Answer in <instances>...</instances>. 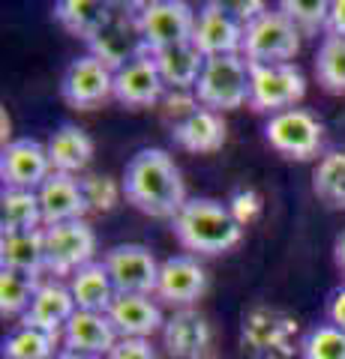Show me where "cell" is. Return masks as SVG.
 Listing matches in <instances>:
<instances>
[{
	"label": "cell",
	"instance_id": "cell-1",
	"mask_svg": "<svg viewBox=\"0 0 345 359\" xmlns=\"http://www.w3.org/2000/svg\"><path fill=\"white\" fill-rule=\"evenodd\" d=\"M124 198L144 216L153 219H171L186 204V186L181 177V168L165 150L144 147L126 162L124 171Z\"/></svg>",
	"mask_w": 345,
	"mask_h": 359
},
{
	"label": "cell",
	"instance_id": "cell-2",
	"mask_svg": "<svg viewBox=\"0 0 345 359\" xmlns=\"http://www.w3.org/2000/svg\"><path fill=\"white\" fill-rule=\"evenodd\" d=\"M171 231L186 255H226L243 240V224L231 207L214 198H189L174 216Z\"/></svg>",
	"mask_w": 345,
	"mask_h": 359
},
{
	"label": "cell",
	"instance_id": "cell-3",
	"mask_svg": "<svg viewBox=\"0 0 345 359\" xmlns=\"http://www.w3.org/2000/svg\"><path fill=\"white\" fill-rule=\"evenodd\" d=\"M202 108L210 111H235L249 102V60L243 54L207 57L193 90Z\"/></svg>",
	"mask_w": 345,
	"mask_h": 359
},
{
	"label": "cell",
	"instance_id": "cell-4",
	"mask_svg": "<svg viewBox=\"0 0 345 359\" xmlns=\"http://www.w3.org/2000/svg\"><path fill=\"white\" fill-rule=\"evenodd\" d=\"M136 30L141 36L144 54L193 42L195 9L189 4H183V0H150V4L138 6Z\"/></svg>",
	"mask_w": 345,
	"mask_h": 359
},
{
	"label": "cell",
	"instance_id": "cell-5",
	"mask_svg": "<svg viewBox=\"0 0 345 359\" xmlns=\"http://www.w3.org/2000/svg\"><path fill=\"white\" fill-rule=\"evenodd\" d=\"M300 51V30L280 9H264L243 27L240 54L249 63H292Z\"/></svg>",
	"mask_w": 345,
	"mask_h": 359
},
{
	"label": "cell",
	"instance_id": "cell-6",
	"mask_svg": "<svg viewBox=\"0 0 345 359\" xmlns=\"http://www.w3.org/2000/svg\"><path fill=\"white\" fill-rule=\"evenodd\" d=\"M306 96V75L297 63H249V105L255 111L294 108Z\"/></svg>",
	"mask_w": 345,
	"mask_h": 359
},
{
	"label": "cell",
	"instance_id": "cell-7",
	"mask_svg": "<svg viewBox=\"0 0 345 359\" xmlns=\"http://www.w3.org/2000/svg\"><path fill=\"white\" fill-rule=\"evenodd\" d=\"M321 135H325V126L318 123V117L306 108H288L280 111V114H271L264 126V138L267 144L288 156V159H313L321 147Z\"/></svg>",
	"mask_w": 345,
	"mask_h": 359
},
{
	"label": "cell",
	"instance_id": "cell-8",
	"mask_svg": "<svg viewBox=\"0 0 345 359\" xmlns=\"http://www.w3.org/2000/svg\"><path fill=\"white\" fill-rule=\"evenodd\" d=\"M103 264L108 269L111 282H115L117 294H157L160 285V261L153 252L141 243H120L111 245L103 255Z\"/></svg>",
	"mask_w": 345,
	"mask_h": 359
},
{
	"label": "cell",
	"instance_id": "cell-9",
	"mask_svg": "<svg viewBox=\"0 0 345 359\" xmlns=\"http://www.w3.org/2000/svg\"><path fill=\"white\" fill-rule=\"evenodd\" d=\"M46 231V269L51 276H72L82 266L93 264L96 233L84 219L51 224Z\"/></svg>",
	"mask_w": 345,
	"mask_h": 359
},
{
	"label": "cell",
	"instance_id": "cell-10",
	"mask_svg": "<svg viewBox=\"0 0 345 359\" xmlns=\"http://www.w3.org/2000/svg\"><path fill=\"white\" fill-rule=\"evenodd\" d=\"M60 96L70 108L91 111L115 96V72L93 54H82L66 66L60 78Z\"/></svg>",
	"mask_w": 345,
	"mask_h": 359
},
{
	"label": "cell",
	"instance_id": "cell-11",
	"mask_svg": "<svg viewBox=\"0 0 345 359\" xmlns=\"http://www.w3.org/2000/svg\"><path fill=\"white\" fill-rule=\"evenodd\" d=\"M193 45L204 57H226L243 48V21L231 13L228 4H204L195 13Z\"/></svg>",
	"mask_w": 345,
	"mask_h": 359
},
{
	"label": "cell",
	"instance_id": "cell-12",
	"mask_svg": "<svg viewBox=\"0 0 345 359\" xmlns=\"http://www.w3.org/2000/svg\"><path fill=\"white\" fill-rule=\"evenodd\" d=\"M0 177H4V189H27V192H37L51 177L48 147L37 138L9 141L4 153H0Z\"/></svg>",
	"mask_w": 345,
	"mask_h": 359
},
{
	"label": "cell",
	"instance_id": "cell-13",
	"mask_svg": "<svg viewBox=\"0 0 345 359\" xmlns=\"http://www.w3.org/2000/svg\"><path fill=\"white\" fill-rule=\"evenodd\" d=\"M207 290V273L198 264L195 255H171L165 257L160 266V285H157V297L169 306L186 309L198 302Z\"/></svg>",
	"mask_w": 345,
	"mask_h": 359
},
{
	"label": "cell",
	"instance_id": "cell-14",
	"mask_svg": "<svg viewBox=\"0 0 345 359\" xmlns=\"http://www.w3.org/2000/svg\"><path fill=\"white\" fill-rule=\"evenodd\" d=\"M165 96V81L150 54L129 60L115 72V99L126 108H150Z\"/></svg>",
	"mask_w": 345,
	"mask_h": 359
},
{
	"label": "cell",
	"instance_id": "cell-15",
	"mask_svg": "<svg viewBox=\"0 0 345 359\" xmlns=\"http://www.w3.org/2000/svg\"><path fill=\"white\" fill-rule=\"evenodd\" d=\"M39 207H42V224H63V222H79L84 219V212L91 210L82 189V180L72 174H58L51 171V177L37 189Z\"/></svg>",
	"mask_w": 345,
	"mask_h": 359
},
{
	"label": "cell",
	"instance_id": "cell-16",
	"mask_svg": "<svg viewBox=\"0 0 345 359\" xmlns=\"http://www.w3.org/2000/svg\"><path fill=\"white\" fill-rule=\"evenodd\" d=\"M63 351L72 353H87V356H108L115 351V344L120 341V335L115 330V323L108 320V314L103 311H75L70 323L63 327Z\"/></svg>",
	"mask_w": 345,
	"mask_h": 359
},
{
	"label": "cell",
	"instance_id": "cell-17",
	"mask_svg": "<svg viewBox=\"0 0 345 359\" xmlns=\"http://www.w3.org/2000/svg\"><path fill=\"white\" fill-rule=\"evenodd\" d=\"M75 311H79V306H75V299L70 294V285H60L51 278V282H39L37 297H33L30 309L25 311V318L18 320V327H30V330L58 335V332H63V327L70 323Z\"/></svg>",
	"mask_w": 345,
	"mask_h": 359
},
{
	"label": "cell",
	"instance_id": "cell-18",
	"mask_svg": "<svg viewBox=\"0 0 345 359\" xmlns=\"http://www.w3.org/2000/svg\"><path fill=\"white\" fill-rule=\"evenodd\" d=\"M120 339H150L162 330V309L144 294H117L105 311Z\"/></svg>",
	"mask_w": 345,
	"mask_h": 359
},
{
	"label": "cell",
	"instance_id": "cell-19",
	"mask_svg": "<svg viewBox=\"0 0 345 359\" xmlns=\"http://www.w3.org/2000/svg\"><path fill=\"white\" fill-rule=\"evenodd\" d=\"M226 120L210 108H195L171 126V138L186 153H216L226 144Z\"/></svg>",
	"mask_w": 345,
	"mask_h": 359
},
{
	"label": "cell",
	"instance_id": "cell-20",
	"mask_svg": "<svg viewBox=\"0 0 345 359\" xmlns=\"http://www.w3.org/2000/svg\"><path fill=\"white\" fill-rule=\"evenodd\" d=\"M54 21L70 36L91 45L115 21V13L108 4H96V0H60V4H54Z\"/></svg>",
	"mask_w": 345,
	"mask_h": 359
},
{
	"label": "cell",
	"instance_id": "cell-21",
	"mask_svg": "<svg viewBox=\"0 0 345 359\" xmlns=\"http://www.w3.org/2000/svg\"><path fill=\"white\" fill-rule=\"evenodd\" d=\"M0 266L39 278L46 269V231H25L0 237Z\"/></svg>",
	"mask_w": 345,
	"mask_h": 359
},
{
	"label": "cell",
	"instance_id": "cell-22",
	"mask_svg": "<svg viewBox=\"0 0 345 359\" xmlns=\"http://www.w3.org/2000/svg\"><path fill=\"white\" fill-rule=\"evenodd\" d=\"M48 147V159H51V171L58 174H79L84 171L93 159V141L84 129L72 126V123H63L51 132V138L46 141Z\"/></svg>",
	"mask_w": 345,
	"mask_h": 359
},
{
	"label": "cell",
	"instance_id": "cell-23",
	"mask_svg": "<svg viewBox=\"0 0 345 359\" xmlns=\"http://www.w3.org/2000/svg\"><path fill=\"white\" fill-rule=\"evenodd\" d=\"M148 54H150V60L157 63L165 87H174V90H195L198 75H202L204 60H207L193 42L171 45V48H160V51H148Z\"/></svg>",
	"mask_w": 345,
	"mask_h": 359
},
{
	"label": "cell",
	"instance_id": "cell-24",
	"mask_svg": "<svg viewBox=\"0 0 345 359\" xmlns=\"http://www.w3.org/2000/svg\"><path fill=\"white\" fill-rule=\"evenodd\" d=\"M70 294L82 311H103L105 314L111 309V302H115L117 290H115V282H111L105 264L93 261L70 276Z\"/></svg>",
	"mask_w": 345,
	"mask_h": 359
},
{
	"label": "cell",
	"instance_id": "cell-25",
	"mask_svg": "<svg viewBox=\"0 0 345 359\" xmlns=\"http://www.w3.org/2000/svg\"><path fill=\"white\" fill-rule=\"evenodd\" d=\"M39 228H46L39 195L27 192V189H4V195H0V237Z\"/></svg>",
	"mask_w": 345,
	"mask_h": 359
},
{
	"label": "cell",
	"instance_id": "cell-26",
	"mask_svg": "<svg viewBox=\"0 0 345 359\" xmlns=\"http://www.w3.org/2000/svg\"><path fill=\"white\" fill-rule=\"evenodd\" d=\"M315 195L333 210H345V150H327L313 171Z\"/></svg>",
	"mask_w": 345,
	"mask_h": 359
},
{
	"label": "cell",
	"instance_id": "cell-27",
	"mask_svg": "<svg viewBox=\"0 0 345 359\" xmlns=\"http://www.w3.org/2000/svg\"><path fill=\"white\" fill-rule=\"evenodd\" d=\"M315 78L333 96H345V36L321 39L315 54Z\"/></svg>",
	"mask_w": 345,
	"mask_h": 359
},
{
	"label": "cell",
	"instance_id": "cell-28",
	"mask_svg": "<svg viewBox=\"0 0 345 359\" xmlns=\"http://www.w3.org/2000/svg\"><path fill=\"white\" fill-rule=\"evenodd\" d=\"M54 347H58V335L30 327H15L4 339V359H58Z\"/></svg>",
	"mask_w": 345,
	"mask_h": 359
},
{
	"label": "cell",
	"instance_id": "cell-29",
	"mask_svg": "<svg viewBox=\"0 0 345 359\" xmlns=\"http://www.w3.org/2000/svg\"><path fill=\"white\" fill-rule=\"evenodd\" d=\"M39 290V278L13 273V269H0V314L4 318H25L33 297Z\"/></svg>",
	"mask_w": 345,
	"mask_h": 359
},
{
	"label": "cell",
	"instance_id": "cell-30",
	"mask_svg": "<svg viewBox=\"0 0 345 359\" xmlns=\"http://www.w3.org/2000/svg\"><path fill=\"white\" fill-rule=\"evenodd\" d=\"M165 341H169V351L174 356H193L207 344V327H204L202 318H195V314H189V311H181L169 320Z\"/></svg>",
	"mask_w": 345,
	"mask_h": 359
},
{
	"label": "cell",
	"instance_id": "cell-31",
	"mask_svg": "<svg viewBox=\"0 0 345 359\" xmlns=\"http://www.w3.org/2000/svg\"><path fill=\"white\" fill-rule=\"evenodd\" d=\"M276 9L300 30V36H315L318 30H327V18H330L327 0H282Z\"/></svg>",
	"mask_w": 345,
	"mask_h": 359
},
{
	"label": "cell",
	"instance_id": "cell-32",
	"mask_svg": "<svg viewBox=\"0 0 345 359\" xmlns=\"http://www.w3.org/2000/svg\"><path fill=\"white\" fill-rule=\"evenodd\" d=\"M300 356L304 359H345V332L333 323H318L306 330L300 339Z\"/></svg>",
	"mask_w": 345,
	"mask_h": 359
},
{
	"label": "cell",
	"instance_id": "cell-33",
	"mask_svg": "<svg viewBox=\"0 0 345 359\" xmlns=\"http://www.w3.org/2000/svg\"><path fill=\"white\" fill-rule=\"evenodd\" d=\"M82 189L87 198V207L96 212H111L117 207V201L124 198V186L111 177H99V174H87L82 177Z\"/></svg>",
	"mask_w": 345,
	"mask_h": 359
},
{
	"label": "cell",
	"instance_id": "cell-34",
	"mask_svg": "<svg viewBox=\"0 0 345 359\" xmlns=\"http://www.w3.org/2000/svg\"><path fill=\"white\" fill-rule=\"evenodd\" d=\"M105 359H162L150 339H120Z\"/></svg>",
	"mask_w": 345,
	"mask_h": 359
},
{
	"label": "cell",
	"instance_id": "cell-35",
	"mask_svg": "<svg viewBox=\"0 0 345 359\" xmlns=\"http://www.w3.org/2000/svg\"><path fill=\"white\" fill-rule=\"evenodd\" d=\"M325 314H327V323H333L337 330L345 332V285L337 287L333 294L327 297V306H325Z\"/></svg>",
	"mask_w": 345,
	"mask_h": 359
},
{
	"label": "cell",
	"instance_id": "cell-36",
	"mask_svg": "<svg viewBox=\"0 0 345 359\" xmlns=\"http://www.w3.org/2000/svg\"><path fill=\"white\" fill-rule=\"evenodd\" d=\"M327 33L330 36H345V0H330Z\"/></svg>",
	"mask_w": 345,
	"mask_h": 359
},
{
	"label": "cell",
	"instance_id": "cell-37",
	"mask_svg": "<svg viewBox=\"0 0 345 359\" xmlns=\"http://www.w3.org/2000/svg\"><path fill=\"white\" fill-rule=\"evenodd\" d=\"M333 261H337V269L345 276V228L339 231L337 243H333Z\"/></svg>",
	"mask_w": 345,
	"mask_h": 359
},
{
	"label": "cell",
	"instance_id": "cell-38",
	"mask_svg": "<svg viewBox=\"0 0 345 359\" xmlns=\"http://www.w3.org/2000/svg\"><path fill=\"white\" fill-rule=\"evenodd\" d=\"M58 359H99V356H87V353H72V351H60Z\"/></svg>",
	"mask_w": 345,
	"mask_h": 359
}]
</instances>
